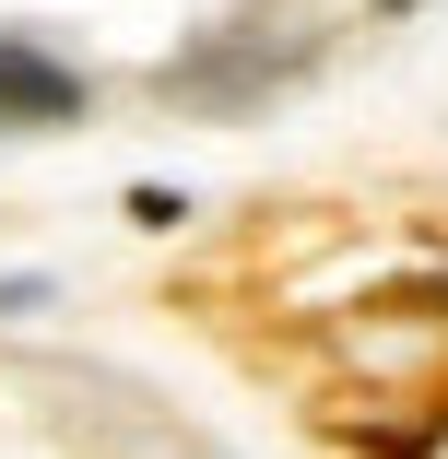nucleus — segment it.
Wrapping results in <instances>:
<instances>
[{"mask_svg": "<svg viewBox=\"0 0 448 459\" xmlns=\"http://www.w3.org/2000/svg\"><path fill=\"white\" fill-rule=\"evenodd\" d=\"M83 118V71L48 59L36 36H0V130H71Z\"/></svg>", "mask_w": 448, "mask_h": 459, "instance_id": "obj_1", "label": "nucleus"}, {"mask_svg": "<svg viewBox=\"0 0 448 459\" xmlns=\"http://www.w3.org/2000/svg\"><path fill=\"white\" fill-rule=\"evenodd\" d=\"M390 13H425V0H390Z\"/></svg>", "mask_w": 448, "mask_h": 459, "instance_id": "obj_2", "label": "nucleus"}]
</instances>
